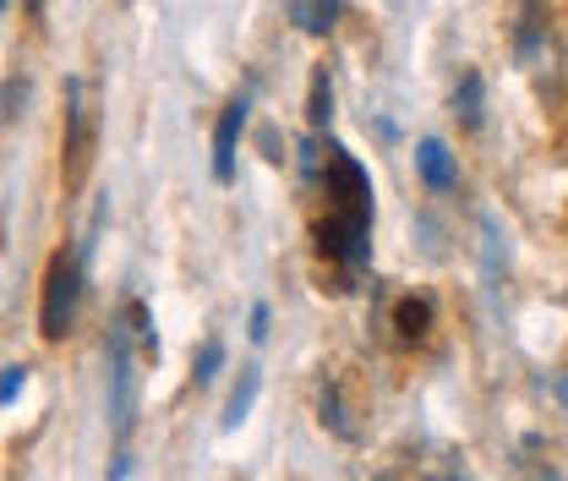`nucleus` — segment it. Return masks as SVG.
<instances>
[{"label":"nucleus","instance_id":"f257e3e1","mask_svg":"<svg viewBox=\"0 0 568 481\" xmlns=\"http://www.w3.org/2000/svg\"><path fill=\"white\" fill-rule=\"evenodd\" d=\"M366 236H372V181L339 142H328V219L317 224V247L339 263H361Z\"/></svg>","mask_w":568,"mask_h":481},{"label":"nucleus","instance_id":"f03ea898","mask_svg":"<svg viewBox=\"0 0 568 481\" xmlns=\"http://www.w3.org/2000/svg\"><path fill=\"white\" fill-rule=\"evenodd\" d=\"M77 318H82V263L71 258L67 247L50 258V269H44V295H39V334L50 344H61L77 329Z\"/></svg>","mask_w":568,"mask_h":481},{"label":"nucleus","instance_id":"7ed1b4c3","mask_svg":"<svg viewBox=\"0 0 568 481\" xmlns=\"http://www.w3.org/2000/svg\"><path fill=\"white\" fill-rule=\"evenodd\" d=\"M138 372H132V329L115 323L110 329V421H115V438L132 432V411H138Z\"/></svg>","mask_w":568,"mask_h":481},{"label":"nucleus","instance_id":"20e7f679","mask_svg":"<svg viewBox=\"0 0 568 481\" xmlns=\"http://www.w3.org/2000/svg\"><path fill=\"white\" fill-rule=\"evenodd\" d=\"M93 110L82 104V77L67 82V164H71V181H82L88 170V148H93Z\"/></svg>","mask_w":568,"mask_h":481},{"label":"nucleus","instance_id":"39448f33","mask_svg":"<svg viewBox=\"0 0 568 481\" xmlns=\"http://www.w3.org/2000/svg\"><path fill=\"white\" fill-rule=\"evenodd\" d=\"M246 127V99H230L219 127H213V181H235V142Z\"/></svg>","mask_w":568,"mask_h":481},{"label":"nucleus","instance_id":"423d86ee","mask_svg":"<svg viewBox=\"0 0 568 481\" xmlns=\"http://www.w3.org/2000/svg\"><path fill=\"white\" fill-rule=\"evenodd\" d=\"M416 170H422V181L432 192H448V187L459 181V164H454V153H448L443 138H426L422 148H416Z\"/></svg>","mask_w":568,"mask_h":481},{"label":"nucleus","instance_id":"0eeeda50","mask_svg":"<svg viewBox=\"0 0 568 481\" xmlns=\"http://www.w3.org/2000/svg\"><path fill=\"white\" fill-rule=\"evenodd\" d=\"M290 22L301 28V33H328L334 22H339V0H290Z\"/></svg>","mask_w":568,"mask_h":481},{"label":"nucleus","instance_id":"6e6552de","mask_svg":"<svg viewBox=\"0 0 568 481\" xmlns=\"http://www.w3.org/2000/svg\"><path fill=\"white\" fill-rule=\"evenodd\" d=\"M257 389H263V372H257V367H241V383H235V394H230V405H224V427H230V432L257 405Z\"/></svg>","mask_w":568,"mask_h":481},{"label":"nucleus","instance_id":"1a4fd4ad","mask_svg":"<svg viewBox=\"0 0 568 481\" xmlns=\"http://www.w3.org/2000/svg\"><path fill=\"white\" fill-rule=\"evenodd\" d=\"M394 329H399V340H426V329H432V301H399L394 307Z\"/></svg>","mask_w":568,"mask_h":481},{"label":"nucleus","instance_id":"9d476101","mask_svg":"<svg viewBox=\"0 0 568 481\" xmlns=\"http://www.w3.org/2000/svg\"><path fill=\"white\" fill-rule=\"evenodd\" d=\"M454 116L465 127H481V71H465L459 88H454Z\"/></svg>","mask_w":568,"mask_h":481},{"label":"nucleus","instance_id":"9b49d317","mask_svg":"<svg viewBox=\"0 0 568 481\" xmlns=\"http://www.w3.org/2000/svg\"><path fill=\"white\" fill-rule=\"evenodd\" d=\"M328 116H334V82H328V67H317L312 71V93H306V121L328 127Z\"/></svg>","mask_w":568,"mask_h":481},{"label":"nucleus","instance_id":"f8f14e48","mask_svg":"<svg viewBox=\"0 0 568 481\" xmlns=\"http://www.w3.org/2000/svg\"><path fill=\"white\" fill-rule=\"evenodd\" d=\"M323 427H334L339 438H351V421H345V411H339V389H334V383L323 389Z\"/></svg>","mask_w":568,"mask_h":481},{"label":"nucleus","instance_id":"ddd939ff","mask_svg":"<svg viewBox=\"0 0 568 481\" xmlns=\"http://www.w3.org/2000/svg\"><path fill=\"white\" fill-rule=\"evenodd\" d=\"M219 367H224V344L209 340L203 344V355H197V383H213V378H219Z\"/></svg>","mask_w":568,"mask_h":481},{"label":"nucleus","instance_id":"4468645a","mask_svg":"<svg viewBox=\"0 0 568 481\" xmlns=\"http://www.w3.org/2000/svg\"><path fill=\"white\" fill-rule=\"evenodd\" d=\"M22 383H28V367H6L0 372V405H11L22 394Z\"/></svg>","mask_w":568,"mask_h":481},{"label":"nucleus","instance_id":"2eb2a0df","mask_svg":"<svg viewBox=\"0 0 568 481\" xmlns=\"http://www.w3.org/2000/svg\"><path fill=\"white\" fill-rule=\"evenodd\" d=\"M268 323H274V312H268V301H257V307H252V329H246V334H252V340H268Z\"/></svg>","mask_w":568,"mask_h":481},{"label":"nucleus","instance_id":"dca6fc26","mask_svg":"<svg viewBox=\"0 0 568 481\" xmlns=\"http://www.w3.org/2000/svg\"><path fill=\"white\" fill-rule=\"evenodd\" d=\"M552 389H558V405L568 411V372H558V383H552Z\"/></svg>","mask_w":568,"mask_h":481},{"label":"nucleus","instance_id":"f3484780","mask_svg":"<svg viewBox=\"0 0 568 481\" xmlns=\"http://www.w3.org/2000/svg\"><path fill=\"white\" fill-rule=\"evenodd\" d=\"M432 481H459V477H432Z\"/></svg>","mask_w":568,"mask_h":481},{"label":"nucleus","instance_id":"a211bd4d","mask_svg":"<svg viewBox=\"0 0 568 481\" xmlns=\"http://www.w3.org/2000/svg\"><path fill=\"white\" fill-rule=\"evenodd\" d=\"M0 11H6V0H0Z\"/></svg>","mask_w":568,"mask_h":481}]
</instances>
